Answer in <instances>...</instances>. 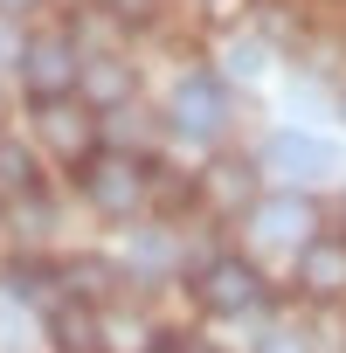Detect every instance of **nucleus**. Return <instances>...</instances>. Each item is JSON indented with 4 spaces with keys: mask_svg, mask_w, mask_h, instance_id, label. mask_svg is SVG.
<instances>
[{
    "mask_svg": "<svg viewBox=\"0 0 346 353\" xmlns=\"http://www.w3.org/2000/svg\"><path fill=\"white\" fill-rule=\"evenodd\" d=\"M222 111H229V90H222V77H208V70L181 77L173 97H166V118H173L181 139H215V132H222Z\"/></svg>",
    "mask_w": 346,
    "mask_h": 353,
    "instance_id": "nucleus-1",
    "label": "nucleus"
},
{
    "mask_svg": "<svg viewBox=\"0 0 346 353\" xmlns=\"http://www.w3.org/2000/svg\"><path fill=\"white\" fill-rule=\"evenodd\" d=\"M145 188H152V173H145L132 152H111V159H90V166H83V194H90L104 215H132V208L145 201Z\"/></svg>",
    "mask_w": 346,
    "mask_h": 353,
    "instance_id": "nucleus-2",
    "label": "nucleus"
},
{
    "mask_svg": "<svg viewBox=\"0 0 346 353\" xmlns=\"http://www.w3.org/2000/svg\"><path fill=\"white\" fill-rule=\"evenodd\" d=\"M263 277H256V263H243V256H215L208 270H201V305L208 312H229V319H243V312H263Z\"/></svg>",
    "mask_w": 346,
    "mask_h": 353,
    "instance_id": "nucleus-3",
    "label": "nucleus"
},
{
    "mask_svg": "<svg viewBox=\"0 0 346 353\" xmlns=\"http://www.w3.org/2000/svg\"><path fill=\"white\" fill-rule=\"evenodd\" d=\"M312 201L305 194H270V201H256L250 208V236L263 243V250H305L312 243Z\"/></svg>",
    "mask_w": 346,
    "mask_h": 353,
    "instance_id": "nucleus-4",
    "label": "nucleus"
},
{
    "mask_svg": "<svg viewBox=\"0 0 346 353\" xmlns=\"http://www.w3.org/2000/svg\"><path fill=\"white\" fill-rule=\"evenodd\" d=\"M21 77L35 83L42 104H49V97H70V83H77V42H70V35L28 42V49H21Z\"/></svg>",
    "mask_w": 346,
    "mask_h": 353,
    "instance_id": "nucleus-5",
    "label": "nucleus"
},
{
    "mask_svg": "<svg viewBox=\"0 0 346 353\" xmlns=\"http://www.w3.org/2000/svg\"><path fill=\"white\" fill-rule=\"evenodd\" d=\"M263 159H270L277 173H291V181H318V173H332V166H339V152H332L325 139H312V132H277Z\"/></svg>",
    "mask_w": 346,
    "mask_h": 353,
    "instance_id": "nucleus-6",
    "label": "nucleus"
},
{
    "mask_svg": "<svg viewBox=\"0 0 346 353\" xmlns=\"http://www.w3.org/2000/svg\"><path fill=\"white\" fill-rule=\"evenodd\" d=\"M35 125H42V139L56 145V152H83L90 145V111L83 104H70V97H49V104H35Z\"/></svg>",
    "mask_w": 346,
    "mask_h": 353,
    "instance_id": "nucleus-7",
    "label": "nucleus"
},
{
    "mask_svg": "<svg viewBox=\"0 0 346 353\" xmlns=\"http://www.w3.org/2000/svg\"><path fill=\"white\" fill-rule=\"evenodd\" d=\"M298 284L305 291H346V243H305L298 250Z\"/></svg>",
    "mask_w": 346,
    "mask_h": 353,
    "instance_id": "nucleus-8",
    "label": "nucleus"
},
{
    "mask_svg": "<svg viewBox=\"0 0 346 353\" xmlns=\"http://www.w3.org/2000/svg\"><path fill=\"white\" fill-rule=\"evenodd\" d=\"M56 346L63 353H97V325L83 305H56Z\"/></svg>",
    "mask_w": 346,
    "mask_h": 353,
    "instance_id": "nucleus-9",
    "label": "nucleus"
},
{
    "mask_svg": "<svg viewBox=\"0 0 346 353\" xmlns=\"http://www.w3.org/2000/svg\"><path fill=\"white\" fill-rule=\"evenodd\" d=\"M0 194H35V159L14 139H0Z\"/></svg>",
    "mask_w": 346,
    "mask_h": 353,
    "instance_id": "nucleus-10",
    "label": "nucleus"
},
{
    "mask_svg": "<svg viewBox=\"0 0 346 353\" xmlns=\"http://www.w3.org/2000/svg\"><path fill=\"white\" fill-rule=\"evenodd\" d=\"M83 83H90V97H97V104H118V97L132 90V70H125V63H90V70H83Z\"/></svg>",
    "mask_w": 346,
    "mask_h": 353,
    "instance_id": "nucleus-11",
    "label": "nucleus"
},
{
    "mask_svg": "<svg viewBox=\"0 0 346 353\" xmlns=\"http://www.w3.org/2000/svg\"><path fill=\"white\" fill-rule=\"evenodd\" d=\"M166 263H173V243L166 236H145L139 243V270H166Z\"/></svg>",
    "mask_w": 346,
    "mask_h": 353,
    "instance_id": "nucleus-12",
    "label": "nucleus"
},
{
    "mask_svg": "<svg viewBox=\"0 0 346 353\" xmlns=\"http://www.w3.org/2000/svg\"><path fill=\"white\" fill-rule=\"evenodd\" d=\"M256 353H312V339H305V332H263Z\"/></svg>",
    "mask_w": 346,
    "mask_h": 353,
    "instance_id": "nucleus-13",
    "label": "nucleus"
},
{
    "mask_svg": "<svg viewBox=\"0 0 346 353\" xmlns=\"http://www.w3.org/2000/svg\"><path fill=\"white\" fill-rule=\"evenodd\" d=\"M104 8H111L118 21H152V8H159V0H104Z\"/></svg>",
    "mask_w": 346,
    "mask_h": 353,
    "instance_id": "nucleus-14",
    "label": "nucleus"
},
{
    "mask_svg": "<svg viewBox=\"0 0 346 353\" xmlns=\"http://www.w3.org/2000/svg\"><path fill=\"white\" fill-rule=\"evenodd\" d=\"M35 8V0H0V14H28Z\"/></svg>",
    "mask_w": 346,
    "mask_h": 353,
    "instance_id": "nucleus-15",
    "label": "nucleus"
}]
</instances>
